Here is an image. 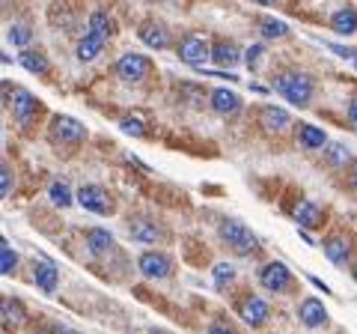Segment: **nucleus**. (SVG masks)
Listing matches in <instances>:
<instances>
[{"mask_svg":"<svg viewBox=\"0 0 357 334\" xmlns=\"http://www.w3.org/2000/svg\"><path fill=\"white\" fill-rule=\"evenodd\" d=\"M310 284H312V286H319V289H325V293H331V289L325 286V281H319V277H312V275H310Z\"/></svg>","mask_w":357,"mask_h":334,"instance_id":"38","label":"nucleus"},{"mask_svg":"<svg viewBox=\"0 0 357 334\" xmlns=\"http://www.w3.org/2000/svg\"><path fill=\"white\" fill-rule=\"evenodd\" d=\"M274 90L286 96L292 105L307 108L312 93H316V84H312V78L307 72H280L274 75Z\"/></svg>","mask_w":357,"mask_h":334,"instance_id":"1","label":"nucleus"},{"mask_svg":"<svg viewBox=\"0 0 357 334\" xmlns=\"http://www.w3.org/2000/svg\"><path fill=\"white\" fill-rule=\"evenodd\" d=\"M250 3H265V6H271V3H277V0H250Z\"/></svg>","mask_w":357,"mask_h":334,"instance_id":"39","label":"nucleus"},{"mask_svg":"<svg viewBox=\"0 0 357 334\" xmlns=\"http://www.w3.org/2000/svg\"><path fill=\"white\" fill-rule=\"evenodd\" d=\"M298 319H301V326H307V328H319V326H325L328 322V310H325V305H321L319 298H301Z\"/></svg>","mask_w":357,"mask_h":334,"instance_id":"11","label":"nucleus"},{"mask_svg":"<svg viewBox=\"0 0 357 334\" xmlns=\"http://www.w3.org/2000/svg\"><path fill=\"white\" fill-rule=\"evenodd\" d=\"M337 57H349V60H357V48H342V45H328Z\"/></svg>","mask_w":357,"mask_h":334,"instance_id":"36","label":"nucleus"},{"mask_svg":"<svg viewBox=\"0 0 357 334\" xmlns=\"http://www.w3.org/2000/svg\"><path fill=\"white\" fill-rule=\"evenodd\" d=\"M89 33H96V36H102V39H110V33H114V21L107 18V13L96 9V13L89 15Z\"/></svg>","mask_w":357,"mask_h":334,"instance_id":"29","label":"nucleus"},{"mask_svg":"<svg viewBox=\"0 0 357 334\" xmlns=\"http://www.w3.org/2000/svg\"><path fill=\"white\" fill-rule=\"evenodd\" d=\"M30 39H33V33H30L27 24H13L9 27V42H13L15 48H27Z\"/></svg>","mask_w":357,"mask_h":334,"instance_id":"33","label":"nucleus"},{"mask_svg":"<svg viewBox=\"0 0 357 334\" xmlns=\"http://www.w3.org/2000/svg\"><path fill=\"white\" fill-rule=\"evenodd\" d=\"M325 257L333 263V266H345L351 257V245L345 236H328L325 239Z\"/></svg>","mask_w":357,"mask_h":334,"instance_id":"20","label":"nucleus"},{"mask_svg":"<svg viewBox=\"0 0 357 334\" xmlns=\"http://www.w3.org/2000/svg\"><path fill=\"white\" fill-rule=\"evenodd\" d=\"M176 54L188 66H206V60H211V42L206 36H199V33H191V36H185L178 42Z\"/></svg>","mask_w":357,"mask_h":334,"instance_id":"5","label":"nucleus"},{"mask_svg":"<svg viewBox=\"0 0 357 334\" xmlns=\"http://www.w3.org/2000/svg\"><path fill=\"white\" fill-rule=\"evenodd\" d=\"M48 194H51V203L60 206V209H69L72 200L77 197V194H72V188H69V182H66V180H54L51 188H48Z\"/></svg>","mask_w":357,"mask_h":334,"instance_id":"27","label":"nucleus"},{"mask_svg":"<svg viewBox=\"0 0 357 334\" xmlns=\"http://www.w3.org/2000/svg\"><path fill=\"white\" fill-rule=\"evenodd\" d=\"M218 236L223 239V245H229L232 254H238V257H248L259 248V239L253 236V230H248L236 218H223L218 224Z\"/></svg>","mask_w":357,"mask_h":334,"instance_id":"2","label":"nucleus"},{"mask_svg":"<svg viewBox=\"0 0 357 334\" xmlns=\"http://www.w3.org/2000/svg\"><path fill=\"white\" fill-rule=\"evenodd\" d=\"M349 126L357 131V99H354V102L349 105Z\"/></svg>","mask_w":357,"mask_h":334,"instance_id":"37","label":"nucleus"},{"mask_svg":"<svg viewBox=\"0 0 357 334\" xmlns=\"http://www.w3.org/2000/svg\"><path fill=\"white\" fill-rule=\"evenodd\" d=\"M33 277H36V286L42 289V293H48V296L60 286V269L51 260H45V257L36 263V272H33Z\"/></svg>","mask_w":357,"mask_h":334,"instance_id":"17","label":"nucleus"},{"mask_svg":"<svg viewBox=\"0 0 357 334\" xmlns=\"http://www.w3.org/2000/svg\"><path fill=\"white\" fill-rule=\"evenodd\" d=\"M354 281H357V266H354Z\"/></svg>","mask_w":357,"mask_h":334,"instance_id":"41","label":"nucleus"},{"mask_svg":"<svg viewBox=\"0 0 357 334\" xmlns=\"http://www.w3.org/2000/svg\"><path fill=\"white\" fill-rule=\"evenodd\" d=\"M128 233H131L134 242H143V245H158L161 236H164V230L155 224V221H149V218H134V221H128Z\"/></svg>","mask_w":357,"mask_h":334,"instance_id":"12","label":"nucleus"},{"mask_svg":"<svg viewBox=\"0 0 357 334\" xmlns=\"http://www.w3.org/2000/svg\"><path fill=\"white\" fill-rule=\"evenodd\" d=\"M0 317H3V328L6 331H15L27 322V310H24V302H18V298H3L0 302Z\"/></svg>","mask_w":357,"mask_h":334,"instance_id":"16","label":"nucleus"},{"mask_svg":"<svg viewBox=\"0 0 357 334\" xmlns=\"http://www.w3.org/2000/svg\"><path fill=\"white\" fill-rule=\"evenodd\" d=\"M325 161H328V167H333V170H340V167H349L351 152L345 143H325Z\"/></svg>","mask_w":357,"mask_h":334,"instance_id":"26","label":"nucleus"},{"mask_svg":"<svg viewBox=\"0 0 357 334\" xmlns=\"http://www.w3.org/2000/svg\"><path fill=\"white\" fill-rule=\"evenodd\" d=\"M259 33L265 39H286L289 36V24L280 18H262L259 21Z\"/></svg>","mask_w":357,"mask_h":334,"instance_id":"28","label":"nucleus"},{"mask_svg":"<svg viewBox=\"0 0 357 334\" xmlns=\"http://www.w3.org/2000/svg\"><path fill=\"white\" fill-rule=\"evenodd\" d=\"M208 102H211V108H215L218 114H223V117L238 114V110H241V99L232 93L229 87H218V90H211V93H208Z\"/></svg>","mask_w":357,"mask_h":334,"instance_id":"14","label":"nucleus"},{"mask_svg":"<svg viewBox=\"0 0 357 334\" xmlns=\"http://www.w3.org/2000/svg\"><path fill=\"white\" fill-rule=\"evenodd\" d=\"M298 143L307 150H321L328 143V135L316 126H310V122H304V126H298Z\"/></svg>","mask_w":357,"mask_h":334,"instance_id":"25","label":"nucleus"},{"mask_svg":"<svg viewBox=\"0 0 357 334\" xmlns=\"http://www.w3.org/2000/svg\"><path fill=\"white\" fill-rule=\"evenodd\" d=\"M295 221L304 230H312V227H319L321 224V206L319 203H312V200H301L298 209H295Z\"/></svg>","mask_w":357,"mask_h":334,"instance_id":"23","label":"nucleus"},{"mask_svg":"<svg viewBox=\"0 0 357 334\" xmlns=\"http://www.w3.org/2000/svg\"><path fill=\"white\" fill-rule=\"evenodd\" d=\"M140 42L146 48L164 51V48H170V30H167L164 24H155V21H146V24L140 27Z\"/></svg>","mask_w":357,"mask_h":334,"instance_id":"15","label":"nucleus"},{"mask_svg":"<svg viewBox=\"0 0 357 334\" xmlns=\"http://www.w3.org/2000/svg\"><path fill=\"white\" fill-rule=\"evenodd\" d=\"M3 102L9 105V114H13V119H18L21 126H27V122H33V117L39 114V102H36V96H30L27 90H21V87H15L13 90V84H3Z\"/></svg>","mask_w":357,"mask_h":334,"instance_id":"3","label":"nucleus"},{"mask_svg":"<svg viewBox=\"0 0 357 334\" xmlns=\"http://www.w3.org/2000/svg\"><path fill=\"white\" fill-rule=\"evenodd\" d=\"M211 60H215L220 69H232V66H238L241 63V48L236 45V42H215V45H211Z\"/></svg>","mask_w":357,"mask_h":334,"instance_id":"18","label":"nucleus"},{"mask_svg":"<svg viewBox=\"0 0 357 334\" xmlns=\"http://www.w3.org/2000/svg\"><path fill=\"white\" fill-rule=\"evenodd\" d=\"M77 203H81L86 212H96V215L114 212V200H110V194L102 185H81L77 188Z\"/></svg>","mask_w":357,"mask_h":334,"instance_id":"9","label":"nucleus"},{"mask_svg":"<svg viewBox=\"0 0 357 334\" xmlns=\"http://www.w3.org/2000/svg\"><path fill=\"white\" fill-rule=\"evenodd\" d=\"M51 140L54 143H81L86 140V126H81L75 117H66V114H57L51 119Z\"/></svg>","mask_w":357,"mask_h":334,"instance_id":"6","label":"nucleus"},{"mask_svg":"<svg viewBox=\"0 0 357 334\" xmlns=\"http://www.w3.org/2000/svg\"><path fill=\"white\" fill-rule=\"evenodd\" d=\"M351 185L357 188V164H354V170H351Z\"/></svg>","mask_w":357,"mask_h":334,"instance_id":"40","label":"nucleus"},{"mask_svg":"<svg viewBox=\"0 0 357 334\" xmlns=\"http://www.w3.org/2000/svg\"><path fill=\"white\" fill-rule=\"evenodd\" d=\"M259 284L268 289V293H289V286H292V272H289V266L280 260L265 263L262 272H259Z\"/></svg>","mask_w":357,"mask_h":334,"instance_id":"8","label":"nucleus"},{"mask_svg":"<svg viewBox=\"0 0 357 334\" xmlns=\"http://www.w3.org/2000/svg\"><path fill=\"white\" fill-rule=\"evenodd\" d=\"M211 277H215V289H227L232 284V277H236V266L232 263H215Z\"/></svg>","mask_w":357,"mask_h":334,"instance_id":"31","label":"nucleus"},{"mask_svg":"<svg viewBox=\"0 0 357 334\" xmlns=\"http://www.w3.org/2000/svg\"><path fill=\"white\" fill-rule=\"evenodd\" d=\"M137 269L143 272V277H152V281H164L170 277L173 272V260L167 254H158V251H146L137 257Z\"/></svg>","mask_w":357,"mask_h":334,"instance_id":"10","label":"nucleus"},{"mask_svg":"<svg viewBox=\"0 0 357 334\" xmlns=\"http://www.w3.org/2000/svg\"><path fill=\"white\" fill-rule=\"evenodd\" d=\"M331 30L340 33V36H351L357 33V9L354 6H342L331 15Z\"/></svg>","mask_w":357,"mask_h":334,"instance_id":"19","label":"nucleus"},{"mask_svg":"<svg viewBox=\"0 0 357 334\" xmlns=\"http://www.w3.org/2000/svg\"><path fill=\"white\" fill-rule=\"evenodd\" d=\"M18 63L24 66L27 72H33V75H48V72H51L48 57H45V54H39V51H33V48L21 51V54H18Z\"/></svg>","mask_w":357,"mask_h":334,"instance_id":"24","label":"nucleus"},{"mask_svg":"<svg viewBox=\"0 0 357 334\" xmlns=\"http://www.w3.org/2000/svg\"><path fill=\"white\" fill-rule=\"evenodd\" d=\"M105 42H107V39H102V36H96V33H89V30H86V36L77 42V60H81V63H93V60H98V54L105 51Z\"/></svg>","mask_w":357,"mask_h":334,"instance_id":"21","label":"nucleus"},{"mask_svg":"<svg viewBox=\"0 0 357 334\" xmlns=\"http://www.w3.org/2000/svg\"><path fill=\"white\" fill-rule=\"evenodd\" d=\"M149 72H152V60L146 57V54H122V57L116 60V66H114V75L126 84L146 81Z\"/></svg>","mask_w":357,"mask_h":334,"instance_id":"4","label":"nucleus"},{"mask_svg":"<svg viewBox=\"0 0 357 334\" xmlns=\"http://www.w3.org/2000/svg\"><path fill=\"white\" fill-rule=\"evenodd\" d=\"M86 245L96 257H102V254H107L110 248H114V233L105 230V227H89L86 230Z\"/></svg>","mask_w":357,"mask_h":334,"instance_id":"22","label":"nucleus"},{"mask_svg":"<svg viewBox=\"0 0 357 334\" xmlns=\"http://www.w3.org/2000/svg\"><path fill=\"white\" fill-rule=\"evenodd\" d=\"M0 194L3 197L13 194V170L9 167H0Z\"/></svg>","mask_w":357,"mask_h":334,"instance_id":"35","label":"nucleus"},{"mask_svg":"<svg viewBox=\"0 0 357 334\" xmlns=\"http://www.w3.org/2000/svg\"><path fill=\"white\" fill-rule=\"evenodd\" d=\"M259 122L265 131H271V135H277V131L289 129V122H292V114H289L286 108H277V105H265L259 108Z\"/></svg>","mask_w":357,"mask_h":334,"instance_id":"13","label":"nucleus"},{"mask_svg":"<svg viewBox=\"0 0 357 334\" xmlns=\"http://www.w3.org/2000/svg\"><path fill=\"white\" fill-rule=\"evenodd\" d=\"M262 54H265V45H259V42L248 48V54H244V63H248V69H250V72H256V66H259Z\"/></svg>","mask_w":357,"mask_h":334,"instance_id":"34","label":"nucleus"},{"mask_svg":"<svg viewBox=\"0 0 357 334\" xmlns=\"http://www.w3.org/2000/svg\"><path fill=\"white\" fill-rule=\"evenodd\" d=\"M119 129L131 138H143L146 135V119H143V114H126L119 119Z\"/></svg>","mask_w":357,"mask_h":334,"instance_id":"30","label":"nucleus"},{"mask_svg":"<svg viewBox=\"0 0 357 334\" xmlns=\"http://www.w3.org/2000/svg\"><path fill=\"white\" fill-rule=\"evenodd\" d=\"M236 310H238V317H241L244 326H250V328H262L268 322V317H271V307H268V302H265V298H259V296H253V293L244 296Z\"/></svg>","mask_w":357,"mask_h":334,"instance_id":"7","label":"nucleus"},{"mask_svg":"<svg viewBox=\"0 0 357 334\" xmlns=\"http://www.w3.org/2000/svg\"><path fill=\"white\" fill-rule=\"evenodd\" d=\"M15 269H18V254L13 251V245L3 239V242H0V272H3V275H13Z\"/></svg>","mask_w":357,"mask_h":334,"instance_id":"32","label":"nucleus"}]
</instances>
